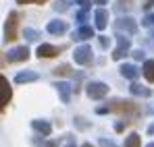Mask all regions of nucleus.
I'll use <instances>...</instances> for the list:
<instances>
[{
    "label": "nucleus",
    "instance_id": "nucleus-22",
    "mask_svg": "<svg viewBox=\"0 0 154 147\" xmlns=\"http://www.w3.org/2000/svg\"><path fill=\"white\" fill-rule=\"evenodd\" d=\"M75 124L79 128H88V126H90V122H83V118H75Z\"/></svg>",
    "mask_w": 154,
    "mask_h": 147
},
{
    "label": "nucleus",
    "instance_id": "nucleus-10",
    "mask_svg": "<svg viewBox=\"0 0 154 147\" xmlns=\"http://www.w3.org/2000/svg\"><path fill=\"white\" fill-rule=\"evenodd\" d=\"M46 29H48V33H52V35H63L67 31V23L65 21H50Z\"/></svg>",
    "mask_w": 154,
    "mask_h": 147
},
{
    "label": "nucleus",
    "instance_id": "nucleus-19",
    "mask_svg": "<svg viewBox=\"0 0 154 147\" xmlns=\"http://www.w3.org/2000/svg\"><path fill=\"white\" fill-rule=\"evenodd\" d=\"M125 147H140V135L137 133H131L127 139H125Z\"/></svg>",
    "mask_w": 154,
    "mask_h": 147
},
{
    "label": "nucleus",
    "instance_id": "nucleus-27",
    "mask_svg": "<svg viewBox=\"0 0 154 147\" xmlns=\"http://www.w3.org/2000/svg\"><path fill=\"white\" fill-rule=\"evenodd\" d=\"M133 58H135V60H142V58H144V52H142V50H135V52H133Z\"/></svg>",
    "mask_w": 154,
    "mask_h": 147
},
{
    "label": "nucleus",
    "instance_id": "nucleus-13",
    "mask_svg": "<svg viewBox=\"0 0 154 147\" xmlns=\"http://www.w3.org/2000/svg\"><path fill=\"white\" fill-rule=\"evenodd\" d=\"M119 71H121V75H123L125 79H135V77L140 75V71H137V66H135V64H123Z\"/></svg>",
    "mask_w": 154,
    "mask_h": 147
},
{
    "label": "nucleus",
    "instance_id": "nucleus-30",
    "mask_svg": "<svg viewBox=\"0 0 154 147\" xmlns=\"http://www.w3.org/2000/svg\"><path fill=\"white\" fill-rule=\"evenodd\" d=\"M44 147H56V143H46Z\"/></svg>",
    "mask_w": 154,
    "mask_h": 147
},
{
    "label": "nucleus",
    "instance_id": "nucleus-7",
    "mask_svg": "<svg viewBox=\"0 0 154 147\" xmlns=\"http://www.w3.org/2000/svg\"><path fill=\"white\" fill-rule=\"evenodd\" d=\"M115 27H117L119 31H127V33H135V29H137V25H135V21H133L131 17H121V19L115 23Z\"/></svg>",
    "mask_w": 154,
    "mask_h": 147
},
{
    "label": "nucleus",
    "instance_id": "nucleus-20",
    "mask_svg": "<svg viewBox=\"0 0 154 147\" xmlns=\"http://www.w3.org/2000/svg\"><path fill=\"white\" fill-rule=\"evenodd\" d=\"M23 35H25L27 40H29V42H35V40H38V37H40V33H38V31H35V29H29V27H27L25 31H23Z\"/></svg>",
    "mask_w": 154,
    "mask_h": 147
},
{
    "label": "nucleus",
    "instance_id": "nucleus-14",
    "mask_svg": "<svg viewBox=\"0 0 154 147\" xmlns=\"http://www.w3.org/2000/svg\"><path fill=\"white\" fill-rule=\"evenodd\" d=\"M31 126H33V128H35L38 133L46 135V137H48V135L52 133V126H50L48 122H46V120H33V122H31Z\"/></svg>",
    "mask_w": 154,
    "mask_h": 147
},
{
    "label": "nucleus",
    "instance_id": "nucleus-2",
    "mask_svg": "<svg viewBox=\"0 0 154 147\" xmlns=\"http://www.w3.org/2000/svg\"><path fill=\"white\" fill-rule=\"evenodd\" d=\"M85 93H88L92 99H102L104 96L108 93V85L102 83V81H92V83H88Z\"/></svg>",
    "mask_w": 154,
    "mask_h": 147
},
{
    "label": "nucleus",
    "instance_id": "nucleus-17",
    "mask_svg": "<svg viewBox=\"0 0 154 147\" xmlns=\"http://www.w3.org/2000/svg\"><path fill=\"white\" fill-rule=\"evenodd\" d=\"M129 91L133 93V96H142V98H150V89L148 87H142V85H137V83H133L131 87H129Z\"/></svg>",
    "mask_w": 154,
    "mask_h": 147
},
{
    "label": "nucleus",
    "instance_id": "nucleus-15",
    "mask_svg": "<svg viewBox=\"0 0 154 147\" xmlns=\"http://www.w3.org/2000/svg\"><path fill=\"white\" fill-rule=\"evenodd\" d=\"M73 37H75V40H90V37H94V29L83 25V27H79V29L75 31V35H73Z\"/></svg>",
    "mask_w": 154,
    "mask_h": 147
},
{
    "label": "nucleus",
    "instance_id": "nucleus-1",
    "mask_svg": "<svg viewBox=\"0 0 154 147\" xmlns=\"http://www.w3.org/2000/svg\"><path fill=\"white\" fill-rule=\"evenodd\" d=\"M17 27H19V13H8L6 25H4V40L6 42H15L17 40Z\"/></svg>",
    "mask_w": 154,
    "mask_h": 147
},
{
    "label": "nucleus",
    "instance_id": "nucleus-8",
    "mask_svg": "<svg viewBox=\"0 0 154 147\" xmlns=\"http://www.w3.org/2000/svg\"><path fill=\"white\" fill-rule=\"evenodd\" d=\"M54 87H56V91H58L60 99H63L65 104H69V99H71V85L65 83V81H58V83H54Z\"/></svg>",
    "mask_w": 154,
    "mask_h": 147
},
{
    "label": "nucleus",
    "instance_id": "nucleus-23",
    "mask_svg": "<svg viewBox=\"0 0 154 147\" xmlns=\"http://www.w3.org/2000/svg\"><path fill=\"white\" fill-rule=\"evenodd\" d=\"M108 44H110V40H108L106 35H100V46H102V48H108Z\"/></svg>",
    "mask_w": 154,
    "mask_h": 147
},
{
    "label": "nucleus",
    "instance_id": "nucleus-3",
    "mask_svg": "<svg viewBox=\"0 0 154 147\" xmlns=\"http://www.w3.org/2000/svg\"><path fill=\"white\" fill-rule=\"evenodd\" d=\"M117 48L112 50V60H121L123 56H127L129 54V48H131V44H129V37L125 35H117Z\"/></svg>",
    "mask_w": 154,
    "mask_h": 147
},
{
    "label": "nucleus",
    "instance_id": "nucleus-9",
    "mask_svg": "<svg viewBox=\"0 0 154 147\" xmlns=\"http://www.w3.org/2000/svg\"><path fill=\"white\" fill-rule=\"evenodd\" d=\"M94 21H96V29H106V25H108V13L104 8H98L94 13Z\"/></svg>",
    "mask_w": 154,
    "mask_h": 147
},
{
    "label": "nucleus",
    "instance_id": "nucleus-26",
    "mask_svg": "<svg viewBox=\"0 0 154 147\" xmlns=\"http://www.w3.org/2000/svg\"><path fill=\"white\" fill-rule=\"evenodd\" d=\"M19 4H27V2H35V4H44L46 0H17Z\"/></svg>",
    "mask_w": 154,
    "mask_h": 147
},
{
    "label": "nucleus",
    "instance_id": "nucleus-24",
    "mask_svg": "<svg viewBox=\"0 0 154 147\" xmlns=\"http://www.w3.org/2000/svg\"><path fill=\"white\" fill-rule=\"evenodd\" d=\"M88 8H83V10H79V15H77V19H79V23H83L85 21V17H88V13H85Z\"/></svg>",
    "mask_w": 154,
    "mask_h": 147
},
{
    "label": "nucleus",
    "instance_id": "nucleus-18",
    "mask_svg": "<svg viewBox=\"0 0 154 147\" xmlns=\"http://www.w3.org/2000/svg\"><path fill=\"white\" fill-rule=\"evenodd\" d=\"M144 77L150 83H154V60H146L144 62Z\"/></svg>",
    "mask_w": 154,
    "mask_h": 147
},
{
    "label": "nucleus",
    "instance_id": "nucleus-33",
    "mask_svg": "<svg viewBox=\"0 0 154 147\" xmlns=\"http://www.w3.org/2000/svg\"><path fill=\"white\" fill-rule=\"evenodd\" d=\"M152 19H154V15H152Z\"/></svg>",
    "mask_w": 154,
    "mask_h": 147
},
{
    "label": "nucleus",
    "instance_id": "nucleus-32",
    "mask_svg": "<svg viewBox=\"0 0 154 147\" xmlns=\"http://www.w3.org/2000/svg\"><path fill=\"white\" fill-rule=\"evenodd\" d=\"M146 147H154V143H148V145H146Z\"/></svg>",
    "mask_w": 154,
    "mask_h": 147
},
{
    "label": "nucleus",
    "instance_id": "nucleus-4",
    "mask_svg": "<svg viewBox=\"0 0 154 147\" xmlns=\"http://www.w3.org/2000/svg\"><path fill=\"white\" fill-rule=\"evenodd\" d=\"M110 110L121 112V114H137V106L133 101H121V99H112L110 101Z\"/></svg>",
    "mask_w": 154,
    "mask_h": 147
},
{
    "label": "nucleus",
    "instance_id": "nucleus-12",
    "mask_svg": "<svg viewBox=\"0 0 154 147\" xmlns=\"http://www.w3.org/2000/svg\"><path fill=\"white\" fill-rule=\"evenodd\" d=\"M0 85H2V108L11 101V87H8V81H6V77H0Z\"/></svg>",
    "mask_w": 154,
    "mask_h": 147
},
{
    "label": "nucleus",
    "instance_id": "nucleus-11",
    "mask_svg": "<svg viewBox=\"0 0 154 147\" xmlns=\"http://www.w3.org/2000/svg\"><path fill=\"white\" fill-rule=\"evenodd\" d=\"M58 54V48H54L50 44H42L40 48H38V56L40 58H52V56H56Z\"/></svg>",
    "mask_w": 154,
    "mask_h": 147
},
{
    "label": "nucleus",
    "instance_id": "nucleus-6",
    "mask_svg": "<svg viewBox=\"0 0 154 147\" xmlns=\"http://www.w3.org/2000/svg\"><path fill=\"white\" fill-rule=\"evenodd\" d=\"M73 58H75L77 64H90L92 62V48L90 46H79V48H75Z\"/></svg>",
    "mask_w": 154,
    "mask_h": 147
},
{
    "label": "nucleus",
    "instance_id": "nucleus-5",
    "mask_svg": "<svg viewBox=\"0 0 154 147\" xmlns=\"http://www.w3.org/2000/svg\"><path fill=\"white\" fill-rule=\"evenodd\" d=\"M27 58H29V50L25 46H17V48L6 52V60L8 62H21V60H27Z\"/></svg>",
    "mask_w": 154,
    "mask_h": 147
},
{
    "label": "nucleus",
    "instance_id": "nucleus-25",
    "mask_svg": "<svg viewBox=\"0 0 154 147\" xmlns=\"http://www.w3.org/2000/svg\"><path fill=\"white\" fill-rule=\"evenodd\" d=\"M100 145H102V147H117L112 141H108V139H100Z\"/></svg>",
    "mask_w": 154,
    "mask_h": 147
},
{
    "label": "nucleus",
    "instance_id": "nucleus-28",
    "mask_svg": "<svg viewBox=\"0 0 154 147\" xmlns=\"http://www.w3.org/2000/svg\"><path fill=\"white\" fill-rule=\"evenodd\" d=\"M92 2H94V4H106L108 0H92Z\"/></svg>",
    "mask_w": 154,
    "mask_h": 147
},
{
    "label": "nucleus",
    "instance_id": "nucleus-31",
    "mask_svg": "<svg viewBox=\"0 0 154 147\" xmlns=\"http://www.w3.org/2000/svg\"><path fill=\"white\" fill-rule=\"evenodd\" d=\"M81 147H94V145H90V143H83V145H81Z\"/></svg>",
    "mask_w": 154,
    "mask_h": 147
},
{
    "label": "nucleus",
    "instance_id": "nucleus-16",
    "mask_svg": "<svg viewBox=\"0 0 154 147\" xmlns=\"http://www.w3.org/2000/svg\"><path fill=\"white\" fill-rule=\"evenodd\" d=\"M35 79H38V73L25 71V73H19L15 77V83H29V81H35Z\"/></svg>",
    "mask_w": 154,
    "mask_h": 147
},
{
    "label": "nucleus",
    "instance_id": "nucleus-29",
    "mask_svg": "<svg viewBox=\"0 0 154 147\" xmlns=\"http://www.w3.org/2000/svg\"><path fill=\"white\" fill-rule=\"evenodd\" d=\"M65 147H75V143H73V141H69V143H67Z\"/></svg>",
    "mask_w": 154,
    "mask_h": 147
},
{
    "label": "nucleus",
    "instance_id": "nucleus-21",
    "mask_svg": "<svg viewBox=\"0 0 154 147\" xmlns=\"http://www.w3.org/2000/svg\"><path fill=\"white\" fill-rule=\"evenodd\" d=\"M69 73H71V66L69 64H60V66L54 69V75H69Z\"/></svg>",
    "mask_w": 154,
    "mask_h": 147
}]
</instances>
